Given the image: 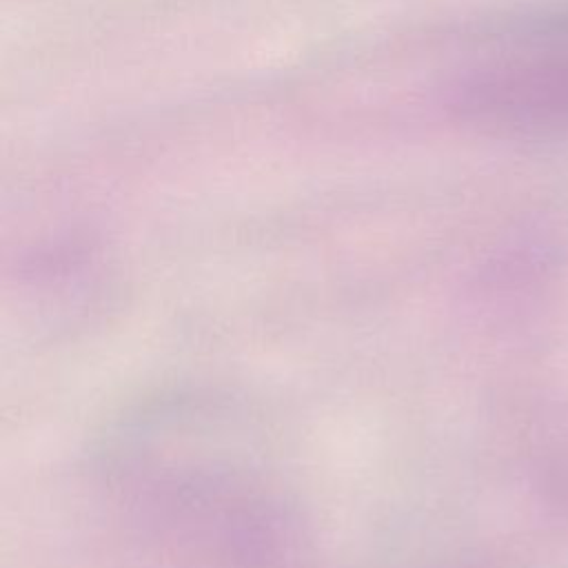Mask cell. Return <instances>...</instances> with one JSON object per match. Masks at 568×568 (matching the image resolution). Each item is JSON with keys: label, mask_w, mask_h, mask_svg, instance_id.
I'll return each mask as SVG.
<instances>
[{"label": "cell", "mask_w": 568, "mask_h": 568, "mask_svg": "<svg viewBox=\"0 0 568 568\" xmlns=\"http://www.w3.org/2000/svg\"><path fill=\"white\" fill-rule=\"evenodd\" d=\"M459 104L475 122L526 135L568 133V55L521 53L473 75Z\"/></svg>", "instance_id": "cell-1"}, {"label": "cell", "mask_w": 568, "mask_h": 568, "mask_svg": "<svg viewBox=\"0 0 568 568\" xmlns=\"http://www.w3.org/2000/svg\"><path fill=\"white\" fill-rule=\"evenodd\" d=\"M517 53L568 55V0H546L504 18L490 33Z\"/></svg>", "instance_id": "cell-2"}]
</instances>
